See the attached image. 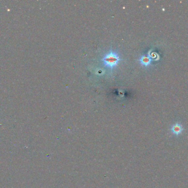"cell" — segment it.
Instances as JSON below:
<instances>
[{
	"label": "cell",
	"instance_id": "obj_1",
	"mask_svg": "<svg viewBox=\"0 0 188 188\" xmlns=\"http://www.w3.org/2000/svg\"><path fill=\"white\" fill-rule=\"evenodd\" d=\"M170 130L173 134L177 136L183 133L184 127L180 124L176 123L172 127Z\"/></svg>",
	"mask_w": 188,
	"mask_h": 188
},
{
	"label": "cell",
	"instance_id": "obj_2",
	"mask_svg": "<svg viewBox=\"0 0 188 188\" xmlns=\"http://www.w3.org/2000/svg\"><path fill=\"white\" fill-rule=\"evenodd\" d=\"M118 58L117 57V56L115 54L112 55V54H111L107 58H105V62L107 65H110L112 67V66L116 65V64L118 61Z\"/></svg>",
	"mask_w": 188,
	"mask_h": 188
},
{
	"label": "cell",
	"instance_id": "obj_3",
	"mask_svg": "<svg viewBox=\"0 0 188 188\" xmlns=\"http://www.w3.org/2000/svg\"><path fill=\"white\" fill-rule=\"evenodd\" d=\"M142 63L144 65L148 66L151 62V60L148 57H143L142 59Z\"/></svg>",
	"mask_w": 188,
	"mask_h": 188
}]
</instances>
